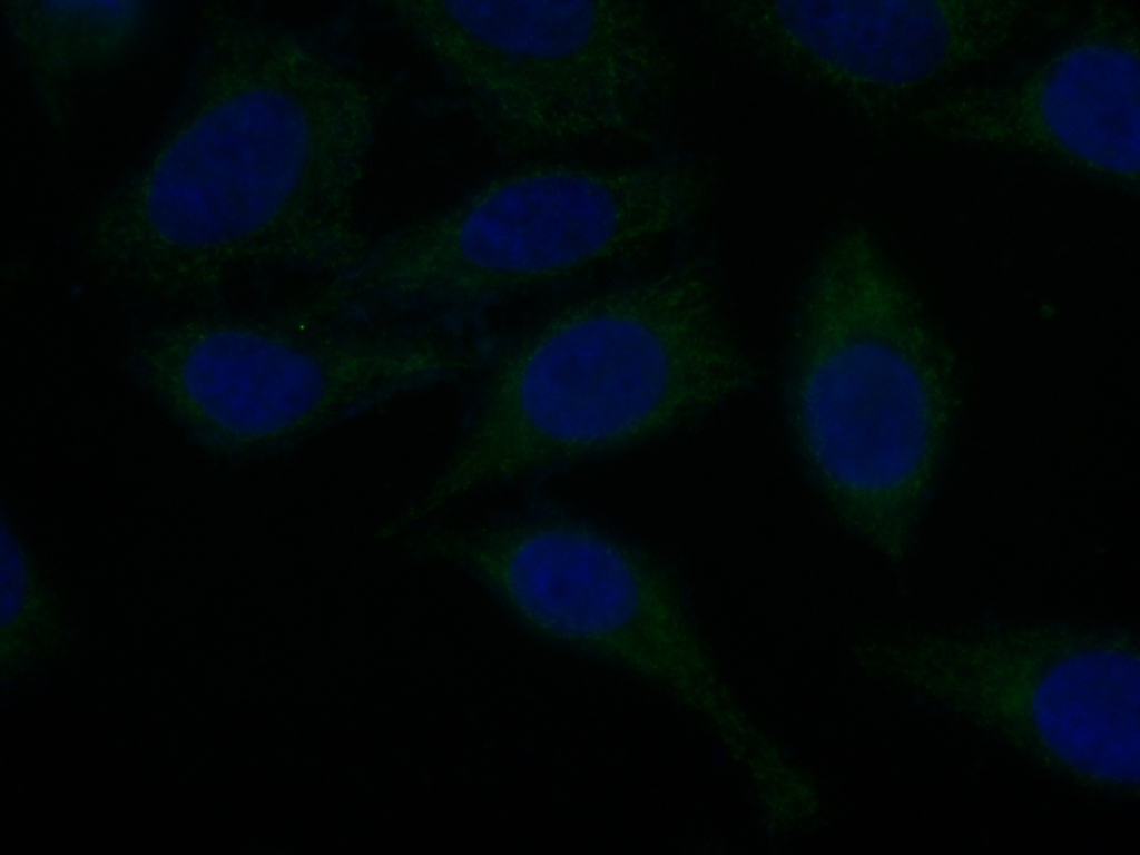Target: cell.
Listing matches in <instances>:
<instances>
[{"label":"cell","mask_w":1140,"mask_h":855,"mask_svg":"<svg viewBox=\"0 0 1140 855\" xmlns=\"http://www.w3.org/2000/svg\"><path fill=\"white\" fill-rule=\"evenodd\" d=\"M160 141L99 206L95 258L144 289L208 292L237 266L346 267L377 131L370 88L303 36L227 7L205 14Z\"/></svg>","instance_id":"cell-1"},{"label":"cell","mask_w":1140,"mask_h":855,"mask_svg":"<svg viewBox=\"0 0 1140 855\" xmlns=\"http://www.w3.org/2000/svg\"><path fill=\"white\" fill-rule=\"evenodd\" d=\"M755 377L700 265L580 297L495 355L459 445L416 508L428 515L471 491L642 443Z\"/></svg>","instance_id":"cell-2"},{"label":"cell","mask_w":1140,"mask_h":855,"mask_svg":"<svg viewBox=\"0 0 1140 855\" xmlns=\"http://www.w3.org/2000/svg\"><path fill=\"white\" fill-rule=\"evenodd\" d=\"M907 312L868 234L843 233L807 276L784 374L786 416L808 473L846 524L893 560L915 540L944 439Z\"/></svg>","instance_id":"cell-3"},{"label":"cell","mask_w":1140,"mask_h":855,"mask_svg":"<svg viewBox=\"0 0 1140 855\" xmlns=\"http://www.w3.org/2000/svg\"><path fill=\"white\" fill-rule=\"evenodd\" d=\"M702 200L675 163L528 165L368 243L343 282L367 308H469L679 230Z\"/></svg>","instance_id":"cell-4"},{"label":"cell","mask_w":1140,"mask_h":855,"mask_svg":"<svg viewBox=\"0 0 1140 855\" xmlns=\"http://www.w3.org/2000/svg\"><path fill=\"white\" fill-rule=\"evenodd\" d=\"M305 312L165 324L134 347L128 365L200 442L233 454L289 445L459 368L453 341L434 328L331 322L321 306Z\"/></svg>","instance_id":"cell-5"},{"label":"cell","mask_w":1140,"mask_h":855,"mask_svg":"<svg viewBox=\"0 0 1140 855\" xmlns=\"http://www.w3.org/2000/svg\"><path fill=\"white\" fill-rule=\"evenodd\" d=\"M383 4L499 151L642 137L667 80V58L642 1Z\"/></svg>","instance_id":"cell-6"},{"label":"cell","mask_w":1140,"mask_h":855,"mask_svg":"<svg viewBox=\"0 0 1140 855\" xmlns=\"http://www.w3.org/2000/svg\"><path fill=\"white\" fill-rule=\"evenodd\" d=\"M934 701L1079 782L1138 792L1140 653L1129 631L1029 623L931 633L897 651Z\"/></svg>","instance_id":"cell-7"},{"label":"cell","mask_w":1140,"mask_h":855,"mask_svg":"<svg viewBox=\"0 0 1140 855\" xmlns=\"http://www.w3.org/2000/svg\"><path fill=\"white\" fill-rule=\"evenodd\" d=\"M424 553L468 571L538 635L620 660L669 668L692 639L675 584L641 548L582 519L534 512L440 529Z\"/></svg>","instance_id":"cell-8"},{"label":"cell","mask_w":1140,"mask_h":855,"mask_svg":"<svg viewBox=\"0 0 1140 855\" xmlns=\"http://www.w3.org/2000/svg\"><path fill=\"white\" fill-rule=\"evenodd\" d=\"M918 122L936 137L1032 151L1138 187L1137 16L1122 6L1095 7L1072 38L1024 75L938 99Z\"/></svg>","instance_id":"cell-9"},{"label":"cell","mask_w":1140,"mask_h":855,"mask_svg":"<svg viewBox=\"0 0 1140 855\" xmlns=\"http://www.w3.org/2000/svg\"><path fill=\"white\" fill-rule=\"evenodd\" d=\"M789 38L838 73L887 90L925 85L993 55L996 13L985 0L787 2Z\"/></svg>","instance_id":"cell-10"},{"label":"cell","mask_w":1140,"mask_h":855,"mask_svg":"<svg viewBox=\"0 0 1140 855\" xmlns=\"http://www.w3.org/2000/svg\"><path fill=\"white\" fill-rule=\"evenodd\" d=\"M2 12L36 81L52 97L121 62L153 17L137 1H9Z\"/></svg>","instance_id":"cell-11"},{"label":"cell","mask_w":1140,"mask_h":855,"mask_svg":"<svg viewBox=\"0 0 1140 855\" xmlns=\"http://www.w3.org/2000/svg\"><path fill=\"white\" fill-rule=\"evenodd\" d=\"M1 569L2 637L8 636L9 641L38 611L39 597L28 560L4 524L1 535Z\"/></svg>","instance_id":"cell-12"}]
</instances>
